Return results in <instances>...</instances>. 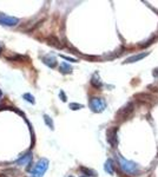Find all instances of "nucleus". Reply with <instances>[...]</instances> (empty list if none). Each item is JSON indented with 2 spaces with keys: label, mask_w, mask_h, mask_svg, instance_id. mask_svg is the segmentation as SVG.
Returning a JSON list of instances; mask_svg holds the SVG:
<instances>
[{
  "label": "nucleus",
  "mask_w": 158,
  "mask_h": 177,
  "mask_svg": "<svg viewBox=\"0 0 158 177\" xmlns=\"http://www.w3.org/2000/svg\"><path fill=\"white\" fill-rule=\"evenodd\" d=\"M47 168H48V161L46 158L39 159L34 165L33 170L31 171V177H43Z\"/></svg>",
  "instance_id": "1"
},
{
  "label": "nucleus",
  "mask_w": 158,
  "mask_h": 177,
  "mask_svg": "<svg viewBox=\"0 0 158 177\" xmlns=\"http://www.w3.org/2000/svg\"><path fill=\"white\" fill-rule=\"evenodd\" d=\"M119 165L125 174H129V175H135L137 174L138 171V167L135 162L131 161H126L125 158H123L122 156H119Z\"/></svg>",
  "instance_id": "2"
},
{
  "label": "nucleus",
  "mask_w": 158,
  "mask_h": 177,
  "mask_svg": "<svg viewBox=\"0 0 158 177\" xmlns=\"http://www.w3.org/2000/svg\"><path fill=\"white\" fill-rule=\"evenodd\" d=\"M90 107L93 112H103L106 107V103L103 98L95 97L90 100Z\"/></svg>",
  "instance_id": "3"
},
{
  "label": "nucleus",
  "mask_w": 158,
  "mask_h": 177,
  "mask_svg": "<svg viewBox=\"0 0 158 177\" xmlns=\"http://www.w3.org/2000/svg\"><path fill=\"white\" fill-rule=\"evenodd\" d=\"M133 110H135V106L132 103H127L126 105H124L122 109H119V111L117 112V119H120V121H124V119H126V118H129V116L131 115L132 112H133Z\"/></svg>",
  "instance_id": "4"
},
{
  "label": "nucleus",
  "mask_w": 158,
  "mask_h": 177,
  "mask_svg": "<svg viewBox=\"0 0 158 177\" xmlns=\"http://www.w3.org/2000/svg\"><path fill=\"white\" fill-rule=\"evenodd\" d=\"M107 142L112 148H117L118 145V128H112L107 130Z\"/></svg>",
  "instance_id": "5"
},
{
  "label": "nucleus",
  "mask_w": 158,
  "mask_h": 177,
  "mask_svg": "<svg viewBox=\"0 0 158 177\" xmlns=\"http://www.w3.org/2000/svg\"><path fill=\"white\" fill-rule=\"evenodd\" d=\"M19 23V19L14 17H9L6 14H0V25L4 26H16Z\"/></svg>",
  "instance_id": "6"
},
{
  "label": "nucleus",
  "mask_w": 158,
  "mask_h": 177,
  "mask_svg": "<svg viewBox=\"0 0 158 177\" xmlns=\"http://www.w3.org/2000/svg\"><path fill=\"white\" fill-rule=\"evenodd\" d=\"M149 54V52H143V53H138V54H135V56H132V57H129L125 63H136V62H139L141 59L143 58H145L146 56Z\"/></svg>",
  "instance_id": "7"
},
{
  "label": "nucleus",
  "mask_w": 158,
  "mask_h": 177,
  "mask_svg": "<svg viewBox=\"0 0 158 177\" xmlns=\"http://www.w3.org/2000/svg\"><path fill=\"white\" fill-rule=\"evenodd\" d=\"M47 43H48V45H52V46L57 47V49H62L63 47L60 40H59L57 37H54V35H50V37L47 38Z\"/></svg>",
  "instance_id": "8"
},
{
  "label": "nucleus",
  "mask_w": 158,
  "mask_h": 177,
  "mask_svg": "<svg viewBox=\"0 0 158 177\" xmlns=\"http://www.w3.org/2000/svg\"><path fill=\"white\" fill-rule=\"evenodd\" d=\"M31 159H32V154L31 152H28L26 155H24L21 158H19L17 161V164L18 165H25L27 163H30L31 162Z\"/></svg>",
  "instance_id": "9"
},
{
  "label": "nucleus",
  "mask_w": 158,
  "mask_h": 177,
  "mask_svg": "<svg viewBox=\"0 0 158 177\" xmlns=\"http://www.w3.org/2000/svg\"><path fill=\"white\" fill-rule=\"evenodd\" d=\"M91 84L95 86L96 88H102V80H100V78H99V76L97 74V73H95L93 76H92V78H91Z\"/></svg>",
  "instance_id": "10"
},
{
  "label": "nucleus",
  "mask_w": 158,
  "mask_h": 177,
  "mask_svg": "<svg viewBox=\"0 0 158 177\" xmlns=\"http://www.w3.org/2000/svg\"><path fill=\"white\" fill-rule=\"evenodd\" d=\"M79 169H80V171H81L84 175H86V176H92V177L98 176L96 171H95V170H92V169H88V168H85V167H80Z\"/></svg>",
  "instance_id": "11"
},
{
  "label": "nucleus",
  "mask_w": 158,
  "mask_h": 177,
  "mask_svg": "<svg viewBox=\"0 0 158 177\" xmlns=\"http://www.w3.org/2000/svg\"><path fill=\"white\" fill-rule=\"evenodd\" d=\"M44 63L47 65V66H51V67H54L56 65H57V62H56V59L51 57V56H47V57H44Z\"/></svg>",
  "instance_id": "12"
},
{
  "label": "nucleus",
  "mask_w": 158,
  "mask_h": 177,
  "mask_svg": "<svg viewBox=\"0 0 158 177\" xmlns=\"http://www.w3.org/2000/svg\"><path fill=\"white\" fill-rule=\"evenodd\" d=\"M104 169H105V171L107 174H110V175L113 174V165H112V161H111V159H107V161H106Z\"/></svg>",
  "instance_id": "13"
},
{
  "label": "nucleus",
  "mask_w": 158,
  "mask_h": 177,
  "mask_svg": "<svg viewBox=\"0 0 158 177\" xmlns=\"http://www.w3.org/2000/svg\"><path fill=\"white\" fill-rule=\"evenodd\" d=\"M60 72L62 73H71L72 72V67H71L69 64H66V63H62L60 64Z\"/></svg>",
  "instance_id": "14"
},
{
  "label": "nucleus",
  "mask_w": 158,
  "mask_h": 177,
  "mask_svg": "<svg viewBox=\"0 0 158 177\" xmlns=\"http://www.w3.org/2000/svg\"><path fill=\"white\" fill-rule=\"evenodd\" d=\"M44 121H45V123L47 124V126H48V128H51V129L53 130V122H52V119H51V118H50V117H48L47 115H44Z\"/></svg>",
  "instance_id": "15"
},
{
  "label": "nucleus",
  "mask_w": 158,
  "mask_h": 177,
  "mask_svg": "<svg viewBox=\"0 0 158 177\" xmlns=\"http://www.w3.org/2000/svg\"><path fill=\"white\" fill-rule=\"evenodd\" d=\"M24 99H26L27 102H30V103H32V104H34V97L32 96V95H30V93H25L24 95Z\"/></svg>",
  "instance_id": "16"
},
{
  "label": "nucleus",
  "mask_w": 158,
  "mask_h": 177,
  "mask_svg": "<svg viewBox=\"0 0 158 177\" xmlns=\"http://www.w3.org/2000/svg\"><path fill=\"white\" fill-rule=\"evenodd\" d=\"M84 106L81 105V104H76V103H71L70 104V109L72 110H79V109H83Z\"/></svg>",
  "instance_id": "17"
},
{
  "label": "nucleus",
  "mask_w": 158,
  "mask_h": 177,
  "mask_svg": "<svg viewBox=\"0 0 158 177\" xmlns=\"http://www.w3.org/2000/svg\"><path fill=\"white\" fill-rule=\"evenodd\" d=\"M63 58H64V59H66V60H70V62H77V60H76V59H72V58H70V57H65V56H62Z\"/></svg>",
  "instance_id": "18"
},
{
  "label": "nucleus",
  "mask_w": 158,
  "mask_h": 177,
  "mask_svg": "<svg viewBox=\"0 0 158 177\" xmlns=\"http://www.w3.org/2000/svg\"><path fill=\"white\" fill-rule=\"evenodd\" d=\"M152 74H153V77H157L158 78V69H155L153 72H152Z\"/></svg>",
  "instance_id": "19"
},
{
  "label": "nucleus",
  "mask_w": 158,
  "mask_h": 177,
  "mask_svg": "<svg viewBox=\"0 0 158 177\" xmlns=\"http://www.w3.org/2000/svg\"><path fill=\"white\" fill-rule=\"evenodd\" d=\"M60 96H62V100L63 102H66V97H65V95H64V92H63V91H60Z\"/></svg>",
  "instance_id": "20"
},
{
  "label": "nucleus",
  "mask_w": 158,
  "mask_h": 177,
  "mask_svg": "<svg viewBox=\"0 0 158 177\" xmlns=\"http://www.w3.org/2000/svg\"><path fill=\"white\" fill-rule=\"evenodd\" d=\"M0 177H7V176H6L5 174H0Z\"/></svg>",
  "instance_id": "21"
},
{
  "label": "nucleus",
  "mask_w": 158,
  "mask_h": 177,
  "mask_svg": "<svg viewBox=\"0 0 158 177\" xmlns=\"http://www.w3.org/2000/svg\"><path fill=\"white\" fill-rule=\"evenodd\" d=\"M1 52H2V47H1V45H0V54H1Z\"/></svg>",
  "instance_id": "22"
},
{
  "label": "nucleus",
  "mask_w": 158,
  "mask_h": 177,
  "mask_svg": "<svg viewBox=\"0 0 158 177\" xmlns=\"http://www.w3.org/2000/svg\"><path fill=\"white\" fill-rule=\"evenodd\" d=\"M81 177H85V176H81Z\"/></svg>",
  "instance_id": "23"
},
{
  "label": "nucleus",
  "mask_w": 158,
  "mask_h": 177,
  "mask_svg": "<svg viewBox=\"0 0 158 177\" xmlns=\"http://www.w3.org/2000/svg\"><path fill=\"white\" fill-rule=\"evenodd\" d=\"M70 177H73V176H70Z\"/></svg>",
  "instance_id": "24"
}]
</instances>
